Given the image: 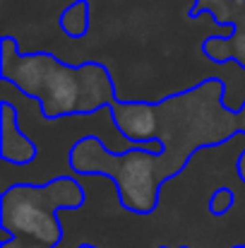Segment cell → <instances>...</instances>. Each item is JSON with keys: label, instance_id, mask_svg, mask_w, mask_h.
<instances>
[{"label": "cell", "instance_id": "obj_1", "mask_svg": "<svg viewBox=\"0 0 245 248\" xmlns=\"http://www.w3.org/2000/svg\"><path fill=\"white\" fill-rule=\"evenodd\" d=\"M0 78L27 99L39 101L46 121L108 111L118 99L113 75L103 63L68 65L51 51H19L10 34L0 39Z\"/></svg>", "mask_w": 245, "mask_h": 248}, {"label": "cell", "instance_id": "obj_3", "mask_svg": "<svg viewBox=\"0 0 245 248\" xmlns=\"http://www.w3.org/2000/svg\"><path fill=\"white\" fill-rule=\"evenodd\" d=\"M161 150L130 147L108 152L99 135H84L68 150V166L75 176H108L125 212L152 215L159 207L161 181L157 157Z\"/></svg>", "mask_w": 245, "mask_h": 248}, {"label": "cell", "instance_id": "obj_14", "mask_svg": "<svg viewBox=\"0 0 245 248\" xmlns=\"http://www.w3.org/2000/svg\"><path fill=\"white\" fill-rule=\"evenodd\" d=\"M159 248H171V246H159ZM175 248H190V246H175Z\"/></svg>", "mask_w": 245, "mask_h": 248}, {"label": "cell", "instance_id": "obj_8", "mask_svg": "<svg viewBox=\"0 0 245 248\" xmlns=\"http://www.w3.org/2000/svg\"><path fill=\"white\" fill-rule=\"evenodd\" d=\"M89 19H91V7L89 0H72L58 17V27L65 36L70 39H84L89 31Z\"/></svg>", "mask_w": 245, "mask_h": 248}, {"label": "cell", "instance_id": "obj_13", "mask_svg": "<svg viewBox=\"0 0 245 248\" xmlns=\"http://www.w3.org/2000/svg\"><path fill=\"white\" fill-rule=\"evenodd\" d=\"M80 248H99V246H94V244H86V241H84V244H80Z\"/></svg>", "mask_w": 245, "mask_h": 248}, {"label": "cell", "instance_id": "obj_11", "mask_svg": "<svg viewBox=\"0 0 245 248\" xmlns=\"http://www.w3.org/2000/svg\"><path fill=\"white\" fill-rule=\"evenodd\" d=\"M236 173H238V178H241V183L245 186V147L241 150V155L236 157Z\"/></svg>", "mask_w": 245, "mask_h": 248}, {"label": "cell", "instance_id": "obj_4", "mask_svg": "<svg viewBox=\"0 0 245 248\" xmlns=\"http://www.w3.org/2000/svg\"><path fill=\"white\" fill-rule=\"evenodd\" d=\"M86 190L72 176H56L48 183H12L0 195L2 241L29 239L34 244L58 248L65 239L58 210H80Z\"/></svg>", "mask_w": 245, "mask_h": 248}, {"label": "cell", "instance_id": "obj_9", "mask_svg": "<svg viewBox=\"0 0 245 248\" xmlns=\"http://www.w3.org/2000/svg\"><path fill=\"white\" fill-rule=\"evenodd\" d=\"M233 205H236V193H233L229 186H219V188L212 193V198L207 200V210H209L214 217H224L226 212L233 210Z\"/></svg>", "mask_w": 245, "mask_h": 248}, {"label": "cell", "instance_id": "obj_7", "mask_svg": "<svg viewBox=\"0 0 245 248\" xmlns=\"http://www.w3.org/2000/svg\"><path fill=\"white\" fill-rule=\"evenodd\" d=\"M39 155L36 142L19 128L17 108L10 101L0 104V157L12 166L31 164Z\"/></svg>", "mask_w": 245, "mask_h": 248}, {"label": "cell", "instance_id": "obj_15", "mask_svg": "<svg viewBox=\"0 0 245 248\" xmlns=\"http://www.w3.org/2000/svg\"><path fill=\"white\" fill-rule=\"evenodd\" d=\"M231 248H245V244H238V246H231Z\"/></svg>", "mask_w": 245, "mask_h": 248}, {"label": "cell", "instance_id": "obj_12", "mask_svg": "<svg viewBox=\"0 0 245 248\" xmlns=\"http://www.w3.org/2000/svg\"><path fill=\"white\" fill-rule=\"evenodd\" d=\"M238 116H241V128H243V135H245V99L241 104V108H238Z\"/></svg>", "mask_w": 245, "mask_h": 248}, {"label": "cell", "instance_id": "obj_2", "mask_svg": "<svg viewBox=\"0 0 245 248\" xmlns=\"http://www.w3.org/2000/svg\"><path fill=\"white\" fill-rule=\"evenodd\" d=\"M224 94L226 82L214 75L154 101V142L161 145V155L157 157L161 186L178 178L200 150H214L243 135L238 108L231 111L224 104Z\"/></svg>", "mask_w": 245, "mask_h": 248}, {"label": "cell", "instance_id": "obj_5", "mask_svg": "<svg viewBox=\"0 0 245 248\" xmlns=\"http://www.w3.org/2000/svg\"><path fill=\"white\" fill-rule=\"evenodd\" d=\"M202 15H209L221 29H233L226 36H207L202 56L216 65L233 61L245 70V0H195L187 7V17L197 19Z\"/></svg>", "mask_w": 245, "mask_h": 248}, {"label": "cell", "instance_id": "obj_10", "mask_svg": "<svg viewBox=\"0 0 245 248\" xmlns=\"http://www.w3.org/2000/svg\"><path fill=\"white\" fill-rule=\"evenodd\" d=\"M0 248H48V246H41V244H34V241H29V239H10V241H2Z\"/></svg>", "mask_w": 245, "mask_h": 248}, {"label": "cell", "instance_id": "obj_6", "mask_svg": "<svg viewBox=\"0 0 245 248\" xmlns=\"http://www.w3.org/2000/svg\"><path fill=\"white\" fill-rule=\"evenodd\" d=\"M108 113H111L113 128L132 147L161 150V145L154 142V101H120V99H115L108 106Z\"/></svg>", "mask_w": 245, "mask_h": 248}]
</instances>
